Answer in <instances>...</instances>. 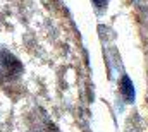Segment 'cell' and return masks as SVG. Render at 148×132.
Wrapping results in <instances>:
<instances>
[{"label":"cell","mask_w":148,"mask_h":132,"mask_svg":"<svg viewBox=\"0 0 148 132\" xmlns=\"http://www.w3.org/2000/svg\"><path fill=\"white\" fill-rule=\"evenodd\" d=\"M23 74V64L9 52H0V82L14 81Z\"/></svg>","instance_id":"cell-1"},{"label":"cell","mask_w":148,"mask_h":132,"mask_svg":"<svg viewBox=\"0 0 148 132\" xmlns=\"http://www.w3.org/2000/svg\"><path fill=\"white\" fill-rule=\"evenodd\" d=\"M121 93H122V96L127 103H131L134 99V86H133V82L127 76H124L122 81H121Z\"/></svg>","instance_id":"cell-2"},{"label":"cell","mask_w":148,"mask_h":132,"mask_svg":"<svg viewBox=\"0 0 148 132\" xmlns=\"http://www.w3.org/2000/svg\"><path fill=\"white\" fill-rule=\"evenodd\" d=\"M93 3H95V7H97V9H100V10H102V9L107 5V0H93Z\"/></svg>","instance_id":"cell-3"}]
</instances>
